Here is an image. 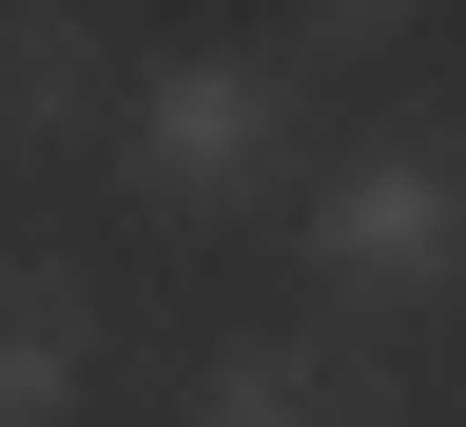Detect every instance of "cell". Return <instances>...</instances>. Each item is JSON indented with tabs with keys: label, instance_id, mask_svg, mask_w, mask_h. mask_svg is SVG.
I'll use <instances>...</instances> for the list:
<instances>
[{
	"label": "cell",
	"instance_id": "6da1fadb",
	"mask_svg": "<svg viewBox=\"0 0 466 427\" xmlns=\"http://www.w3.org/2000/svg\"><path fill=\"white\" fill-rule=\"evenodd\" d=\"M291 214H311V272L370 330L466 311V137H350V156H311Z\"/></svg>",
	"mask_w": 466,
	"mask_h": 427
},
{
	"label": "cell",
	"instance_id": "7a4b0ae2",
	"mask_svg": "<svg viewBox=\"0 0 466 427\" xmlns=\"http://www.w3.org/2000/svg\"><path fill=\"white\" fill-rule=\"evenodd\" d=\"M116 195L137 214H253V195H291V58L175 39L156 78L116 97Z\"/></svg>",
	"mask_w": 466,
	"mask_h": 427
},
{
	"label": "cell",
	"instance_id": "3957f363",
	"mask_svg": "<svg viewBox=\"0 0 466 427\" xmlns=\"http://www.w3.org/2000/svg\"><path fill=\"white\" fill-rule=\"evenodd\" d=\"M97 97H116V39L78 0H0V175H58L97 137Z\"/></svg>",
	"mask_w": 466,
	"mask_h": 427
},
{
	"label": "cell",
	"instance_id": "277c9868",
	"mask_svg": "<svg viewBox=\"0 0 466 427\" xmlns=\"http://www.w3.org/2000/svg\"><path fill=\"white\" fill-rule=\"evenodd\" d=\"M78 408H97V272L0 253V427H78Z\"/></svg>",
	"mask_w": 466,
	"mask_h": 427
},
{
	"label": "cell",
	"instance_id": "5b68a950",
	"mask_svg": "<svg viewBox=\"0 0 466 427\" xmlns=\"http://www.w3.org/2000/svg\"><path fill=\"white\" fill-rule=\"evenodd\" d=\"M195 427H389V370L370 350H311V330H233L195 370Z\"/></svg>",
	"mask_w": 466,
	"mask_h": 427
},
{
	"label": "cell",
	"instance_id": "8992f818",
	"mask_svg": "<svg viewBox=\"0 0 466 427\" xmlns=\"http://www.w3.org/2000/svg\"><path fill=\"white\" fill-rule=\"evenodd\" d=\"M291 39H311V58H408L428 20H408V0H330V20H291Z\"/></svg>",
	"mask_w": 466,
	"mask_h": 427
}]
</instances>
